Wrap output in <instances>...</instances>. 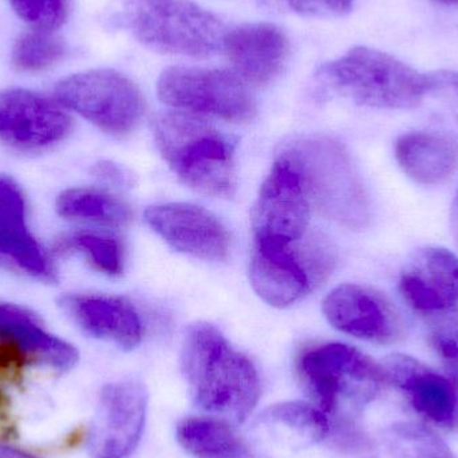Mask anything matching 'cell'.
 <instances>
[{
    "mask_svg": "<svg viewBox=\"0 0 458 458\" xmlns=\"http://www.w3.org/2000/svg\"><path fill=\"white\" fill-rule=\"evenodd\" d=\"M0 258L39 279L54 280L55 271L26 223V206L19 188L8 179H0Z\"/></svg>",
    "mask_w": 458,
    "mask_h": 458,
    "instance_id": "obj_19",
    "label": "cell"
},
{
    "mask_svg": "<svg viewBox=\"0 0 458 458\" xmlns=\"http://www.w3.org/2000/svg\"><path fill=\"white\" fill-rule=\"evenodd\" d=\"M59 253L80 252L102 274L118 276L123 272L125 252L118 237L102 232L78 231L56 242Z\"/></svg>",
    "mask_w": 458,
    "mask_h": 458,
    "instance_id": "obj_24",
    "label": "cell"
},
{
    "mask_svg": "<svg viewBox=\"0 0 458 458\" xmlns=\"http://www.w3.org/2000/svg\"><path fill=\"white\" fill-rule=\"evenodd\" d=\"M451 228L454 242H456L458 248V192L456 198H454V204H452Z\"/></svg>",
    "mask_w": 458,
    "mask_h": 458,
    "instance_id": "obj_34",
    "label": "cell"
},
{
    "mask_svg": "<svg viewBox=\"0 0 458 458\" xmlns=\"http://www.w3.org/2000/svg\"><path fill=\"white\" fill-rule=\"evenodd\" d=\"M59 304L78 327L93 338L112 342L123 350L136 349L141 344V318L123 296L80 293L64 296Z\"/></svg>",
    "mask_w": 458,
    "mask_h": 458,
    "instance_id": "obj_18",
    "label": "cell"
},
{
    "mask_svg": "<svg viewBox=\"0 0 458 458\" xmlns=\"http://www.w3.org/2000/svg\"><path fill=\"white\" fill-rule=\"evenodd\" d=\"M29 362L31 360L18 344L10 339H0V376L19 378Z\"/></svg>",
    "mask_w": 458,
    "mask_h": 458,
    "instance_id": "obj_31",
    "label": "cell"
},
{
    "mask_svg": "<svg viewBox=\"0 0 458 458\" xmlns=\"http://www.w3.org/2000/svg\"><path fill=\"white\" fill-rule=\"evenodd\" d=\"M287 3L303 16H344L352 8V0H287Z\"/></svg>",
    "mask_w": 458,
    "mask_h": 458,
    "instance_id": "obj_30",
    "label": "cell"
},
{
    "mask_svg": "<svg viewBox=\"0 0 458 458\" xmlns=\"http://www.w3.org/2000/svg\"><path fill=\"white\" fill-rule=\"evenodd\" d=\"M387 384L405 394L420 416L438 427H458V377L446 376L405 354H393L381 363Z\"/></svg>",
    "mask_w": 458,
    "mask_h": 458,
    "instance_id": "obj_16",
    "label": "cell"
},
{
    "mask_svg": "<svg viewBox=\"0 0 458 458\" xmlns=\"http://www.w3.org/2000/svg\"><path fill=\"white\" fill-rule=\"evenodd\" d=\"M55 206L64 219L104 227H128L134 219L133 209L125 200L99 188L66 190L58 196Z\"/></svg>",
    "mask_w": 458,
    "mask_h": 458,
    "instance_id": "obj_23",
    "label": "cell"
},
{
    "mask_svg": "<svg viewBox=\"0 0 458 458\" xmlns=\"http://www.w3.org/2000/svg\"><path fill=\"white\" fill-rule=\"evenodd\" d=\"M161 102L191 114L228 123H250L256 104L244 82L234 72L206 67L174 66L157 83Z\"/></svg>",
    "mask_w": 458,
    "mask_h": 458,
    "instance_id": "obj_9",
    "label": "cell"
},
{
    "mask_svg": "<svg viewBox=\"0 0 458 458\" xmlns=\"http://www.w3.org/2000/svg\"><path fill=\"white\" fill-rule=\"evenodd\" d=\"M319 75L344 98L377 109H414L429 94L428 75L363 46L323 64Z\"/></svg>",
    "mask_w": 458,
    "mask_h": 458,
    "instance_id": "obj_5",
    "label": "cell"
},
{
    "mask_svg": "<svg viewBox=\"0 0 458 458\" xmlns=\"http://www.w3.org/2000/svg\"><path fill=\"white\" fill-rule=\"evenodd\" d=\"M223 50L242 82L264 86L282 74L290 59L291 45L280 27L261 21L225 32Z\"/></svg>",
    "mask_w": 458,
    "mask_h": 458,
    "instance_id": "obj_17",
    "label": "cell"
},
{
    "mask_svg": "<svg viewBox=\"0 0 458 458\" xmlns=\"http://www.w3.org/2000/svg\"><path fill=\"white\" fill-rule=\"evenodd\" d=\"M277 157L295 171L310 206L326 219L352 231L370 225V199L344 145L328 137H301Z\"/></svg>",
    "mask_w": 458,
    "mask_h": 458,
    "instance_id": "obj_2",
    "label": "cell"
},
{
    "mask_svg": "<svg viewBox=\"0 0 458 458\" xmlns=\"http://www.w3.org/2000/svg\"><path fill=\"white\" fill-rule=\"evenodd\" d=\"M182 449L195 458H250L239 433L220 417H190L177 425Z\"/></svg>",
    "mask_w": 458,
    "mask_h": 458,
    "instance_id": "obj_22",
    "label": "cell"
},
{
    "mask_svg": "<svg viewBox=\"0 0 458 458\" xmlns=\"http://www.w3.org/2000/svg\"><path fill=\"white\" fill-rule=\"evenodd\" d=\"M145 223L177 252L204 261H225L231 250V234L219 217L203 207L190 203L152 206Z\"/></svg>",
    "mask_w": 458,
    "mask_h": 458,
    "instance_id": "obj_13",
    "label": "cell"
},
{
    "mask_svg": "<svg viewBox=\"0 0 458 458\" xmlns=\"http://www.w3.org/2000/svg\"><path fill=\"white\" fill-rule=\"evenodd\" d=\"M0 458H35L30 454H23V452L16 451V449L10 448V446L3 445L0 444Z\"/></svg>",
    "mask_w": 458,
    "mask_h": 458,
    "instance_id": "obj_35",
    "label": "cell"
},
{
    "mask_svg": "<svg viewBox=\"0 0 458 458\" xmlns=\"http://www.w3.org/2000/svg\"><path fill=\"white\" fill-rule=\"evenodd\" d=\"M311 217V206L298 174L277 157L261 184L252 211L255 242L290 245L303 239Z\"/></svg>",
    "mask_w": 458,
    "mask_h": 458,
    "instance_id": "obj_10",
    "label": "cell"
},
{
    "mask_svg": "<svg viewBox=\"0 0 458 458\" xmlns=\"http://www.w3.org/2000/svg\"><path fill=\"white\" fill-rule=\"evenodd\" d=\"M123 8L134 37L158 53L209 58L223 48L225 24L191 0H123Z\"/></svg>",
    "mask_w": 458,
    "mask_h": 458,
    "instance_id": "obj_6",
    "label": "cell"
},
{
    "mask_svg": "<svg viewBox=\"0 0 458 458\" xmlns=\"http://www.w3.org/2000/svg\"><path fill=\"white\" fill-rule=\"evenodd\" d=\"M93 174L97 179L115 188H133L136 177L128 169L112 161H101L94 165Z\"/></svg>",
    "mask_w": 458,
    "mask_h": 458,
    "instance_id": "obj_32",
    "label": "cell"
},
{
    "mask_svg": "<svg viewBox=\"0 0 458 458\" xmlns=\"http://www.w3.org/2000/svg\"><path fill=\"white\" fill-rule=\"evenodd\" d=\"M156 147L187 187L204 196L231 199L236 191L234 141L231 136L185 112L153 118Z\"/></svg>",
    "mask_w": 458,
    "mask_h": 458,
    "instance_id": "obj_3",
    "label": "cell"
},
{
    "mask_svg": "<svg viewBox=\"0 0 458 458\" xmlns=\"http://www.w3.org/2000/svg\"><path fill=\"white\" fill-rule=\"evenodd\" d=\"M441 4L451 5V7H458V0H436Z\"/></svg>",
    "mask_w": 458,
    "mask_h": 458,
    "instance_id": "obj_36",
    "label": "cell"
},
{
    "mask_svg": "<svg viewBox=\"0 0 458 458\" xmlns=\"http://www.w3.org/2000/svg\"><path fill=\"white\" fill-rule=\"evenodd\" d=\"M395 160L406 176L422 185H438L458 169V144L451 137L430 131H411L398 137Z\"/></svg>",
    "mask_w": 458,
    "mask_h": 458,
    "instance_id": "obj_20",
    "label": "cell"
},
{
    "mask_svg": "<svg viewBox=\"0 0 458 458\" xmlns=\"http://www.w3.org/2000/svg\"><path fill=\"white\" fill-rule=\"evenodd\" d=\"M55 99L105 133L123 137L136 131L147 110L139 86L115 70L70 75L55 86Z\"/></svg>",
    "mask_w": 458,
    "mask_h": 458,
    "instance_id": "obj_8",
    "label": "cell"
},
{
    "mask_svg": "<svg viewBox=\"0 0 458 458\" xmlns=\"http://www.w3.org/2000/svg\"><path fill=\"white\" fill-rule=\"evenodd\" d=\"M72 120L58 101L24 89L0 91V140L21 150L42 149L69 136Z\"/></svg>",
    "mask_w": 458,
    "mask_h": 458,
    "instance_id": "obj_12",
    "label": "cell"
},
{
    "mask_svg": "<svg viewBox=\"0 0 458 458\" xmlns=\"http://www.w3.org/2000/svg\"><path fill=\"white\" fill-rule=\"evenodd\" d=\"M323 314L341 333L376 344H393L403 334V323L392 301L374 288L342 284L322 304Z\"/></svg>",
    "mask_w": 458,
    "mask_h": 458,
    "instance_id": "obj_14",
    "label": "cell"
},
{
    "mask_svg": "<svg viewBox=\"0 0 458 458\" xmlns=\"http://www.w3.org/2000/svg\"><path fill=\"white\" fill-rule=\"evenodd\" d=\"M429 93H438L458 107V72L440 70L428 75Z\"/></svg>",
    "mask_w": 458,
    "mask_h": 458,
    "instance_id": "obj_33",
    "label": "cell"
},
{
    "mask_svg": "<svg viewBox=\"0 0 458 458\" xmlns=\"http://www.w3.org/2000/svg\"><path fill=\"white\" fill-rule=\"evenodd\" d=\"M335 260L334 248L322 236L309 237L299 245L255 242L250 256V284L267 304L284 309L322 284L333 272Z\"/></svg>",
    "mask_w": 458,
    "mask_h": 458,
    "instance_id": "obj_7",
    "label": "cell"
},
{
    "mask_svg": "<svg viewBox=\"0 0 458 458\" xmlns=\"http://www.w3.org/2000/svg\"><path fill=\"white\" fill-rule=\"evenodd\" d=\"M64 40L45 30H30L16 39L13 48V64L23 72H40L55 66L64 58Z\"/></svg>",
    "mask_w": 458,
    "mask_h": 458,
    "instance_id": "obj_26",
    "label": "cell"
},
{
    "mask_svg": "<svg viewBox=\"0 0 458 458\" xmlns=\"http://www.w3.org/2000/svg\"><path fill=\"white\" fill-rule=\"evenodd\" d=\"M5 398L4 395L2 394V392H0V411H2L3 406H4Z\"/></svg>",
    "mask_w": 458,
    "mask_h": 458,
    "instance_id": "obj_37",
    "label": "cell"
},
{
    "mask_svg": "<svg viewBox=\"0 0 458 458\" xmlns=\"http://www.w3.org/2000/svg\"><path fill=\"white\" fill-rule=\"evenodd\" d=\"M0 339L18 344L31 362L58 371L72 370L80 360L74 346L43 330L34 315L13 304H0Z\"/></svg>",
    "mask_w": 458,
    "mask_h": 458,
    "instance_id": "obj_21",
    "label": "cell"
},
{
    "mask_svg": "<svg viewBox=\"0 0 458 458\" xmlns=\"http://www.w3.org/2000/svg\"><path fill=\"white\" fill-rule=\"evenodd\" d=\"M295 366L304 392L328 417L331 428L352 424V414L376 400L387 385L382 365L349 344L307 347Z\"/></svg>",
    "mask_w": 458,
    "mask_h": 458,
    "instance_id": "obj_4",
    "label": "cell"
},
{
    "mask_svg": "<svg viewBox=\"0 0 458 458\" xmlns=\"http://www.w3.org/2000/svg\"><path fill=\"white\" fill-rule=\"evenodd\" d=\"M182 369L196 405L220 419L244 422L260 400V378L252 360L209 323L188 328Z\"/></svg>",
    "mask_w": 458,
    "mask_h": 458,
    "instance_id": "obj_1",
    "label": "cell"
},
{
    "mask_svg": "<svg viewBox=\"0 0 458 458\" xmlns=\"http://www.w3.org/2000/svg\"><path fill=\"white\" fill-rule=\"evenodd\" d=\"M445 317L435 320L428 341L454 376L458 377V319Z\"/></svg>",
    "mask_w": 458,
    "mask_h": 458,
    "instance_id": "obj_29",
    "label": "cell"
},
{
    "mask_svg": "<svg viewBox=\"0 0 458 458\" xmlns=\"http://www.w3.org/2000/svg\"><path fill=\"white\" fill-rule=\"evenodd\" d=\"M261 422L284 428L303 444H317L330 437L331 422L322 411L304 403H283L264 411Z\"/></svg>",
    "mask_w": 458,
    "mask_h": 458,
    "instance_id": "obj_25",
    "label": "cell"
},
{
    "mask_svg": "<svg viewBox=\"0 0 458 458\" xmlns=\"http://www.w3.org/2000/svg\"><path fill=\"white\" fill-rule=\"evenodd\" d=\"M19 18L32 29L54 31L64 24L67 0H10Z\"/></svg>",
    "mask_w": 458,
    "mask_h": 458,
    "instance_id": "obj_28",
    "label": "cell"
},
{
    "mask_svg": "<svg viewBox=\"0 0 458 458\" xmlns=\"http://www.w3.org/2000/svg\"><path fill=\"white\" fill-rule=\"evenodd\" d=\"M147 387L140 382L109 384L99 395L89 433L94 458H128L139 445L147 420Z\"/></svg>",
    "mask_w": 458,
    "mask_h": 458,
    "instance_id": "obj_11",
    "label": "cell"
},
{
    "mask_svg": "<svg viewBox=\"0 0 458 458\" xmlns=\"http://www.w3.org/2000/svg\"><path fill=\"white\" fill-rule=\"evenodd\" d=\"M392 448L400 458H456L449 446L432 430L417 425L393 428Z\"/></svg>",
    "mask_w": 458,
    "mask_h": 458,
    "instance_id": "obj_27",
    "label": "cell"
},
{
    "mask_svg": "<svg viewBox=\"0 0 458 458\" xmlns=\"http://www.w3.org/2000/svg\"><path fill=\"white\" fill-rule=\"evenodd\" d=\"M400 293L416 312L444 317L458 307V256L443 247L417 250L403 267Z\"/></svg>",
    "mask_w": 458,
    "mask_h": 458,
    "instance_id": "obj_15",
    "label": "cell"
}]
</instances>
